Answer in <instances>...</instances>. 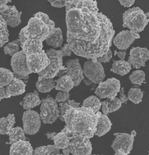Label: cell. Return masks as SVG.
<instances>
[{
    "instance_id": "cell-1",
    "label": "cell",
    "mask_w": 149,
    "mask_h": 155,
    "mask_svg": "<svg viewBox=\"0 0 149 155\" xmlns=\"http://www.w3.org/2000/svg\"><path fill=\"white\" fill-rule=\"evenodd\" d=\"M66 41L76 55L97 61L112 46L115 31L111 21L99 12L95 0L65 3Z\"/></svg>"
},
{
    "instance_id": "cell-2",
    "label": "cell",
    "mask_w": 149,
    "mask_h": 155,
    "mask_svg": "<svg viewBox=\"0 0 149 155\" xmlns=\"http://www.w3.org/2000/svg\"><path fill=\"white\" fill-rule=\"evenodd\" d=\"M101 114L100 111L95 113L90 107H71L66 110L63 117L66 124L63 130L70 136L91 139L95 135Z\"/></svg>"
},
{
    "instance_id": "cell-3",
    "label": "cell",
    "mask_w": 149,
    "mask_h": 155,
    "mask_svg": "<svg viewBox=\"0 0 149 155\" xmlns=\"http://www.w3.org/2000/svg\"><path fill=\"white\" fill-rule=\"evenodd\" d=\"M55 25L47 15L36 13L28 21L27 25L21 30L19 40L21 42L26 39H34L43 42L52 33Z\"/></svg>"
},
{
    "instance_id": "cell-4",
    "label": "cell",
    "mask_w": 149,
    "mask_h": 155,
    "mask_svg": "<svg viewBox=\"0 0 149 155\" xmlns=\"http://www.w3.org/2000/svg\"><path fill=\"white\" fill-rule=\"evenodd\" d=\"M149 22L146 14L140 8H129L123 14V26L136 33L144 29Z\"/></svg>"
},
{
    "instance_id": "cell-5",
    "label": "cell",
    "mask_w": 149,
    "mask_h": 155,
    "mask_svg": "<svg viewBox=\"0 0 149 155\" xmlns=\"http://www.w3.org/2000/svg\"><path fill=\"white\" fill-rule=\"evenodd\" d=\"M46 54L50 61L48 65L40 72L39 74L38 80L42 78H53L57 76L60 71L65 70L66 67L63 65V55L61 50H56L50 48L47 50Z\"/></svg>"
},
{
    "instance_id": "cell-6",
    "label": "cell",
    "mask_w": 149,
    "mask_h": 155,
    "mask_svg": "<svg viewBox=\"0 0 149 155\" xmlns=\"http://www.w3.org/2000/svg\"><path fill=\"white\" fill-rule=\"evenodd\" d=\"M40 117L43 123L52 124L59 118L60 110L57 102L50 95L41 100Z\"/></svg>"
},
{
    "instance_id": "cell-7",
    "label": "cell",
    "mask_w": 149,
    "mask_h": 155,
    "mask_svg": "<svg viewBox=\"0 0 149 155\" xmlns=\"http://www.w3.org/2000/svg\"><path fill=\"white\" fill-rule=\"evenodd\" d=\"M95 94L100 99L108 98L112 100L120 91L121 84L119 80L115 78H108L105 82L99 83Z\"/></svg>"
},
{
    "instance_id": "cell-8",
    "label": "cell",
    "mask_w": 149,
    "mask_h": 155,
    "mask_svg": "<svg viewBox=\"0 0 149 155\" xmlns=\"http://www.w3.org/2000/svg\"><path fill=\"white\" fill-rule=\"evenodd\" d=\"M115 136L111 147L115 152V155H127L133 148L134 137L133 134L126 133H115Z\"/></svg>"
},
{
    "instance_id": "cell-9",
    "label": "cell",
    "mask_w": 149,
    "mask_h": 155,
    "mask_svg": "<svg viewBox=\"0 0 149 155\" xmlns=\"http://www.w3.org/2000/svg\"><path fill=\"white\" fill-rule=\"evenodd\" d=\"M83 74L85 77L96 84H99L104 80V68L100 62H94L88 61L85 62L84 65Z\"/></svg>"
},
{
    "instance_id": "cell-10",
    "label": "cell",
    "mask_w": 149,
    "mask_h": 155,
    "mask_svg": "<svg viewBox=\"0 0 149 155\" xmlns=\"http://www.w3.org/2000/svg\"><path fill=\"white\" fill-rule=\"evenodd\" d=\"M22 122L23 130L27 135H35L40 128L41 119L40 114L36 111L30 110L24 112Z\"/></svg>"
},
{
    "instance_id": "cell-11",
    "label": "cell",
    "mask_w": 149,
    "mask_h": 155,
    "mask_svg": "<svg viewBox=\"0 0 149 155\" xmlns=\"http://www.w3.org/2000/svg\"><path fill=\"white\" fill-rule=\"evenodd\" d=\"M69 148L70 153L73 155H91L92 150V144L90 139L69 135Z\"/></svg>"
},
{
    "instance_id": "cell-12",
    "label": "cell",
    "mask_w": 149,
    "mask_h": 155,
    "mask_svg": "<svg viewBox=\"0 0 149 155\" xmlns=\"http://www.w3.org/2000/svg\"><path fill=\"white\" fill-rule=\"evenodd\" d=\"M28 69L32 73H38L45 69L50 63V61L43 50L41 52L31 54L26 56Z\"/></svg>"
},
{
    "instance_id": "cell-13",
    "label": "cell",
    "mask_w": 149,
    "mask_h": 155,
    "mask_svg": "<svg viewBox=\"0 0 149 155\" xmlns=\"http://www.w3.org/2000/svg\"><path fill=\"white\" fill-rule=\"evenodd\" d=\"M11 66L13 73L17 76L28 77L29 74H32L28 69L26 56L22 50L12 56Z\"/></svg>"
},
{
    "instance_id": "cell-14",
    "label": "cell",
    "mask_w": 149,
    "mask_h": 155,
    "mask_svg": "<svg viewBox=\"0 0 149 155\" xmlns=\"http://www.w3.org/2000/svg\"><path fill=\"white\" fill-rule=\"evenodd\" d=\"M21 14L22 12H19L15 5H0V15L7 25L12 28L18 26L21 23Z\"/></svg>"
},
{
    "instance_id": "cell-15",
    "label": "cell",
    "mask_w": 149,
    "mask_h": 155,
    "mask_svg": "<svg viewBox=\"0 0 149 155\" xmlns=\"http://www.w3.org/2000/svg\"><path fill=\"white\" fill-rule=\"evenodd\" d=\"M66 69L64 71L65 74L72 78L74 82V86L77 87L80 85L81 81L85 78L83 70L79 63L78 58L69 60L65 63Z\"/></svg>"
},
{
    "instance_id": "cell-16",
    "label": "cell",
    "mask_w": 149,
    "mask_h": 155,
    "mask_svg": "<svg viewBox=\"0 0 149 155\" xmlns=\"http://www.w3.org/2000/svg\"><path fill=\"white\" fill-rule=\"evenodd\" d=\"M149 59V51L147 48L133 47L130 50L128 61L133 68L139 69L145 66V63Z\"/></svg>"
},
{
    "instance_id": "cell-17",
    "label": "cell",
    "mask_w": 149,
    "mask_h": 155,
    "mask_svg": "<svg viewBox=\"0 0 149 155\" xmlns=\"http://www.w3.org/2000/svg\"><path fill=\"white\" fill-rule=\"evenodd\" d=\"M139 33L131 30H123L118 33L113 39L114 44L119 50L129 48L136 39L140 38Z\"/></svg>"
},
{
    "instance_id": "cell-18",
    "label": "cell",
    "mask_w": 149,
    "mask_h": 155,
    "mask_svg": "<svg viewBox=\"0 0 149 155\" xmlns=\"http://www.w3.org/2000/svg\"><path fill=\"white\" fill-rule=\"evenodd\" d=\"M33 148L28 141L20 140L13 143L10 149V155H32Z\"/></svg>"
},
{
    "instance_id": "cell-19",
    "label": "cell",
    "mask_w": 149,
    "mask_h": 155,
    "mask_svg": "<svg viewBox=\"0 0 149 155\" xmlns=\"http://www.w3.org/2000/svg\"><path fill=\"white\" fill-rule=\"evenodd\" d=\"M43 42L34 39H26L20 42V46L26 56L43 51Z\"/></svg>"
},
{
    "instance_id": "cell-20",
    "label": "cell",
    "mask_w": 149,
    "mask_h": 155,
    "mask_svg": "<svg viewBox=\"0 0 149 155\" xmlns=\"http://www.w3.org/2000/svg\"><path fill=\"white\" fill-rule=\"evenodd\" d=\"M26 86V84L22 80L14 78L10 83L6 86V92L8 98L24 94Z\"/></svg>"
},
{
    "instance_id": "cell-21",
    "label": "cell",
    "mask_w": 149,
    "mask_h": 155,
    "mask_svg": "<svg viewBox=\"0 0 149 155\" xmlns=\"http://www.w3.org/2000/svg\"><path fill=\"white\" fill-rule=\"evenodd\" d=\"M112 123L107 115L102 114L99 119L95 135L101 137L105 135L111 129Z\"/></svg>"
},
{
    "instance_id": "cell-22",
    "label": "cell",
    "mask_w": 149,
    "mask_h": 155,
    "mask_svg": "<svg viewBox=\"0 0 149 155\" xmlns=\"http://www.w3.org/2000/svg\"><path fill=\"white\" fill-rule=\"evenodd\" d=\"M45 41L47 45L53 48L61 47L63 41L61 29L60 28L55 27L52 33Z\"/></svg>"
},
{
    "instance_id": "cell-23",
    "label": "cell",
    "mask_w": 149,
    "mask_h": 155,
    "mask_svg": "<svg viewBox=\"0 0 149 155\" xmlns=\"http://www.w3.org/2000/svg\"><path fill=\"white\" fill-rule=\"evenodd\" d=\"M23 109L26 110H30L39 106L41 104V101L37 91L34 90V93H29L26 94L23 98Z\"/></svg>"
},
{
    "instance_id": "cell-24",
    "label": "cell",
    "mask_w": 149,
    "mask_h": 155,
    "mask_svg": "<svg viewBox=\"0 0 149 155\" xmlns=\"http://www.w3.org/2000/svg\"><path fill=\"white\" fill-rule=\"evenodd\" d=\"M7 135L9 136V143L8 144H12L20 140H26L24 130L20 127H15L9 126L7 128Z\"/></svg>"
},
{
    "instance_id": "cell-25",
    "label": "cell",
    "mask_w": 149,
    "mask_h": 155,
    "mask_svg": "<svg viewBox=\"0 0 149 155\" xmlns=\"http://www.w3.org/2000/svg\"><path fill=\"white\" fill-rule=\"evenodd\" d=\"M131 69L132 66L129 62L121 60L114 62L111 71L120 76H124L129 73Z\"/></svg>"
},
{
    "instance_id": "cell-26",
    "label": "cell",
    "mask_w": 149,
    "mask_h": 155,
    "mask_svg": "<svg viewBox=\"0 0 149 155\" xmlns=\"http://www.w3.org/2000/svg\"><path fill=\"white\" fill-rule=\"evenodd\" d=\"M56 90L69 92L74 87V82L72 78L68 75L65 74L55 80Z\"/></svg>"
},
{
    "instance_id": "cell-27",
    "label": "cell",
    "mask_w": 149,
    "mask_h": 155,
    "mask_svg": "<svg viewBox=\"0 0 149 155\" xmlns=\"http://www.w3.org/2000/svg\"><path fill=\"white\" fill-rule=\"evenodd\" d=\"M56 86L55 80L53 78H43L40 80L36 82V88L39 92L47 93L50 92Z\"/></svg>"
},
{
    "instance_id": "cell-28",
    "label": "cell",
    "mask_w": 149,
    "mask_h": 155,
    "mask_svg": "<svg viewBox=\"0 0 149 155\" xmlns=\"http://www.w3.org/2000/svg\"><path fill=\"white\" fill-rule=\"evenodd\" d=\"M53 141L55 146L60 150L66 149L69 147V135L63 129L61 132L57 133Z\"/></svg>"
},
{
    "instance_id": "cell-29",
    "label": "cell",
    "mask_w": 149,
    "mask_h": 155,
    "mask_svg": "<svg viewBox=\"0 0 149 155\" xmlns=\"http://www.w3.org/2000/svg\"><path fill=\"white\" fill-rule=\"evenodd\" d=\"M34 155H60V149L55 145H48L47 146L37 147L33 150Z\"/></svg>"
},
{
    "instance_id": "cell-30",
    "label": "cell",
    "mask_w": 149,
    "mask_h": 155,
    "mask_svg": "<svg viewBox=\"0 0 149 155\" xmlns=\"http://www.w3.org/2000/svg\"><path fill=\"white\" fill-rule=\"evenodd\" d=\"M15 124V117L14 114H9L6 117L0 118V135H7L8 127H13Z\"/></svg>"
},
{
    "instance_id": "cell-31",
    "label": "cell",
    "mask_w": 149,
    "mask_h": 155,
    "mask_svg": "<svg viewBox=\"0 0 149 155\" xmlns=\"http://www.w3.org/2000/svg\"><path fill=\"white\" fill-rule=\"evenodd\" d=\"M82 106L91 108L94 110L95 113H97L99 111L102 104L99 97L92 95L84 100Z\"/></svg>"
},
{
    "instance_id": "cell-32",
    "label": "cell",
    "mask_w": 149,
    "mask_h": 155,
    "mask_svg": "<svg viewBox=\"0 0 149 155\" xmlns=\"http://www.w3.org/2000/svg\"><path fill=\"white\" fill-rule=\"evenodd\" d=\"M14 78V74L9 70L0 68V87H6L9 85Z\"/></svg>"
},
{
    "instance_id": "cell-33",
    "label": "cell",
    "mask_w": 149,
    "mask_h": 155,
    "mask_svg": "<svg viewBox=\"0 0 149 155\" xmlns=\"http://www.w3.org/2000/svg\"><path fill=\"white\" fill-rule=\"evenodd\" d=\"M7 24L0 15V48L4 46L9 41L8 30Z\"/></svg>"
},
{
    "instance_id": "cell-34",
    "label": "cell",
    "mask_w": 149,
    "mask_h": 155,
    "mask_svg": "<svg viewBox=\"0 0 149 155\" xmlns=\"http://www.w3.org/2000/svg\"><path fill=\"white\" fill-rule=\"evenodd\" d=\"M60 107H59V109L60 110V119L63 122L64 119H63V115L65 112L66 110L70 108L73 107H80L81 103H77L75 102L74 100H67V101L65 102H61L59 104Z\"/></svg>"
},
{
    "instance_id": "cell-35",
    "label": "cell",
    "mask_w": 149,
    "mask_h": 155,
    "mask_svg": "<svg viewBox=\"0 0 149 155\" xmlns=\"http://www.w3.org/2000/svg\"><path fill=\"white\" fill-rule=\"evenodd\" d=\"M144 94L139 88H131L128 93V99L135 104H139L142 101Z\"/></svg>"
},
{
    "instance_id": "cell-36",
    "label": "cell",
    "mask_w": 149,
    "mask_h": 155,
    "mask_svg": "<svg viewBox=\"0 0 149 155\" xmlns=\"http://www.w3.org/2000/svg\"><path fill=\"white\" fill-rule=\"evenodd\" d=\"M20 45V41L19 39L9 42L4 48L5 54H8L12 57L14 54L19 51Z\"/></svg>"
},
{
    "instance_id": "cell-37",
    "label": "cell",
    "mask_w": 149,
    "mask_h": 155,
    "mask_svg": "<svg viewBox=\"0 0 149 155\" xmlns=\"http://www.w3.org/2000/svg\"><path fill=\"white\" fill-rule=\"evenodd\" d=\"M146 74L143 71L137 70L129 75V79L132 84L141 85L145 81Z\"/></svg>"
},
{
    "instance_id": "cell-38",
    "label": "cell",
    "mask_w": 149,
    "mask_h": 155,
    "mask_svg": "<svg viewBox=\"0 0 149 155\" xmlns=\"http://www.w3.org/2000/svg\"><path fill=\"white\" fill-rule=\"evenodd\" d=\"M105 101L107 102L109 113L116 111L121 107V103L119 98L115 97L112 100L107 98Z\"/></svg>"
},
{
    "instance_id": "cell-39",
    "label": "cell",
    "mask_w": 149,
    "mask_h": 155,
    "mask_svg": "<svg viewBox=\"0 0 149 155\" xmlns=\"http://www.w3.org/2000/svg\"><path fill=\"white\" fill-rule=\"evenodd\" d=\"M70 94L66 91H60L56 96V101L57 102H65L69 99Z\"/></svg>"
},
{
    "instance_id": "cell-40",
    "label": "cell",
    "mask_w": 149,
    "mask_h": 155,
    "mask_svg": "<svg viewBox=\"0 0 149 155\" xmlns=\"http://www.w3.org/2000/svg\"><path fill=\"white\" fill-rule=\"evenodd\" d=\"M112 57V51L110 49L109 50L108 52L106 54L104 55L103 56L101 57H99L97 58L96 59L97 61L100 62L101 63H105L109 62L110 61Z\"/></svg>"
},
{
    "instance_id": "cell-41",
    "label": "cell",
    "mask_w": 149,
    "mask_h": 155,
    "mask_svg": "<svg viewBox=\"0 0 149 155\" xmlns=\"http://www.w3.org/2000/svg\"><path fill=\"white\" fill-rule=\"evenodd\" d=\"M52 6L57 8H61L65 6V3L68 0H47Z\"/></svg>"
},
{
    "instance_id": "cell-42",
    "label": "cell",
    "mask_w": 149,
    "mask_h": 155,
    "mask_svg": "<svg viewBox=\"0 0 149 155\" xmlns=\"http://www.w3.org/2000/svg\"><path fill=\"white\" fill-rule=\"evenodd\" d=\"M60 50L64 57H70L72 54V50L70 48L68 44H65L63 47H61Z\"/></svg>"
},
{
    "instance_id": "cell-43",
    "label": "cell",
    "mask_w": 149,
    "mask_h": 155,
    "mask_svg": "<svg viewBox=\"0 0 149 155\" xmlns=\"http://www.w3.org/2000/svg\"><path fill=\"white\" fill-rule=\"evenodd\" d=\"M121 5L124 7L128 8L132 6L136 0H118Z\"/></svg>"
},
{
    "instance_id": "cell-44",
    "label": "cell",
    "mask_w": 149,
    "mask_h": 155,
    "mask_svg": "<svg viewBox=\"0 0 149 155\" xmlns=\"http://www.w3.org/2000/svg\"><path fill=\"white\" fill-rule=\"evenodd\" d=\"M119 99H120V101H121V104L122 103H124L125 102L127 101L128 100V97H126L125 96V94H124V88L122 87L121 88V90L119 91Z\"/></svg>"
},
{
    "instance_id": "cell-45",
    "label": "cell",
    "mask_w": 149,
    "mask_h": 155,
    "mask_svg": "<svg viewBox=\"0 0 149 155\" xmlns=\"http://www.w3.org/2000/svg\"><path fill=\"white\" fill-rule=\"evenodd\" d=\"M101 102L102 106V110L104 114H108L109 113V109L108 108L107 102L106 101Z\"/></svg>"
},
{
    "instance_id": "cell-46",
    "label": "cell",
    "mask_w": 149,
    "mask_h": 155,
    "mask_svg": "<svg viewBox=\"0 0 149 155\" xmlns=\"http://www.w3.org/2000/svg\"><path fill=\"white\" fill-rule=\"evenodd\" d=\"M4 98L8 99L6 92V87H0V101Z\"/></svg>"
},
{
    "instance_id": "cell-47",
    "label": "cell",
    "mask_w": 149,
    "mask_h": 155,
    "mask_svg": "<svg viewBox=\"0 0 149 155\" xmlns=\"http://www.w3.org/2000/svg\"><path fill=\"white\" fill-rule=\"evenodd\" d=\"M126 52L123 51H119L117 53V54L118 56L119 57V58L121 60H124L125 58V55H126Z\"/></svg>"
},
{
    "instance_id": "cell-48",
    "label": "cell",
    "mask_w": 149,
    "mask_h": 155,
    "mask_svg": "<svg viewBox=\"0 0 149 155\" xmlns=\"http://www.w3.org/2000/svg\"><path fill=\"white\" fill-rule=\"evenodd\" d=\"M57 133L55 132H47L46 133V135H47L48 139L50 140H53L55 136L56 135Z\"/></svg>"
},
{
    "instance_id": "cell-49",
    "label": "cell",
    "mask_w": 149,
    "mask_h": 155,
    "mask_svg": "<svg viewBox=\"0 0 149 155\" xmlns=\"http://www.w3.org/2000/svg\"><path fill=\"white\" fill-rule=\"evenodd\" d=\"M11 0H0V5H7L8 3H11Z\"/></svg>"
},
{
    "instance_id": "cell-50",
    "label": "cell",
    "mask_w": 149,
    "mask_h": 155,
    "mask_svg": "<svg viewBox=\"0 0 149 155\" xmlns=\"http://www.w3.org/2000/svg\"><path fill=\"white\" fill-rule=\"evenodd\" d=\"M63 154L65 155H69L70 153V150L69 148H66V149H63Z\"/></svg>"
},
{
    "instance_id": "cell-51",
    "label": "cell",
    "mask_w": 149,
    "mask_h": 155,
    "mask_svg": "<svg viewBox=\"0 0 149 155\" xmlns=\"http://www.w3.org/2000/svg\"><path fill=\"white\" fill-rule=\"evenodd\" d=\"M83 81H84V83H85V85L87 86H89L90 85H92V84L93 82H92V81H90V80H88V79H83Z\"/></svg>"
}]
</instances>
